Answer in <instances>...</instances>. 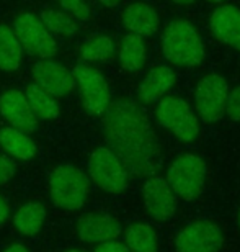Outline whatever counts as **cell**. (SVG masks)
Listing matches in <instances>:
<instances>
[{
	"instance_id": "1",
	"label": "cell",
	"mask_w": 240,
	"mask_h": 252,
	"mask_svg": "<svg viewBox=\"0 0 240 252\" xmlns=\"http://www.w3.org/2000/svg\"><path fill=\"white\" fill-rule=\"evenodd\" d=\"M102 117L105 138L124 169L136 177H152L160 146L147 115L131 100H116Z\"/></svg>"
},
{
	"instance_id": "2",
	"label": "cell",
	"mask_w": 240,
	"mask_h": 252,
	"mask_svg": "<svg viewBox=\"0 0 240 252\" xmlns=\"http://www.w3.org/2000/svg\"><path fill=\"white\" fill-rule=\"evenodd\" d=\"M165 59L178 67H196L204 61V44L198 30L187 20H173L162 33Z\"/></svg>"
},
{
	"instance_id": "3",
	"label": "cell",
	"mask_w": 240,
	"mask_h": 252,
	"mask_svg": "<svg viewBox=\"0 0 240 252\" xmlns=\"http://www.w3.org/2000/svg\"><path fill=\"white\" fill-rule=\"evenodd\" d=\"M90 193V179L76 165H59L49 179V196L57 208H82Z\"/></svg>"
},
{
	"instance_id": "4",
	"label": "cell",
	"mask_w": 240,
	"mask_h": 252,
	"mask_svg": "<svg viewBox=\"0 0 240 252\" xmlns=\"http://www.w3.org/2000/svg\"><path fill=\"white\" fill-rule=\"evenodd\" d=\"M156 117L157 122L182 143L188 144L198 139L201 131L199 118L187 100L173 95L160 98L156 108Z\"/></svg>"
},
{
	"instance_id": "5",
	"label": "cell",
	"mask_w": 240,
	"mask_h": 252,
	"mask_svg": "<svg viewBox=\"0 0 240 252\" xmlns=\"http://www.w3.org/2000/svg\"><path fill=\"white\" fill-rule=\"evenodd\" d=\"M208 179V167L201 158L194 154H183L170 164L167 182L175 195L185 201H191L201 195Z\"/></svg>"
},
{
	"instance_id": "6",
	"label": "cell",
	"mask_w": 240,
	"mask_h": 252,
	"mask_svg": "<svg viewBox=\"0 0 240 252\" xmlns=\"http://www.w3.org/2000/svg\"><path fill=\"white\" fill-rule=\"evenodd\" d=\"M88 179L108 193H121L128 187V170L109 148L100 146L88 158Z\"/></svg>"
},
{
	"instance_id": "7",
	"label": "cell",
	"mask_w": 240,
	"mask_h": 252,
	"mask_svg": "<svg viewBox=\"0 0 240 252\" xmlns=\"http://www.w3.org/2000/svg\"><path fill=\"white\" fill-rule=\"evenodd\" d=\"M13 32L17 34L23 51L38 59H53L57 53V41L54 34L44 27L41 18L33 13H23L15 20Z\"/></svg>"
},
{
	"instance_id": "8",
	"label": "cell",
	"mask_w": 240,
	"mask_h": 252,
	"mask_svg": "<svg viewBox=\"0 0 240 252\" xmlns=\"http://www.w3.org/2000/svg\"><path fill=\"white\" fill-rule=\"evenodd\" d=\"M229 95L227 80L219 74H208L199 79L194 94L196 115L204 123H216L226 115Z\"/></svg>"
},
{
	"instance_id": "9",
	"label": "cell",
	"mask_w": 240,
	"mask_h": 252,
	"mask_svg": "<svg viewBox=\"0 0 240 252\" xmlns=\"http://www.w3.org/2000/svg\"><path fill=\"white\" fill-rule=\"evenodd\" d=\"M72 72L76 77V87L80 92L85 110L90 115L102 117L111 103V92H109L107 79L103 77L100 70L87 64L76 65Z\"/></svg>"
},
{
	"instance_id": "10",
	"label": "cell",
	"mask_w": 240,
	"mask_h": 252,
	"mask_svg": "<svg viewBox=\"0 0 240 252\" xmlns=\"http://www.w3.org/2000/svg\"><path fill=\"white\" fill-rule=\"evenodd\" d=\"M224 244L222 231L208 220H196L183 226L175 236L177 252H219Z\"/></svg>"
},
{
	"instance_id": "11",
	"label": "cell",
	"mask_w": 240,
	"mask_h": 252,
	"mask_svg": "<svg viewBox=\"0 0 240 252\" xmlns=\"http://www.w3.org/2000/svg\"><path fill=\"white\" fill-rule=\"evenodd\" d=\"M31 75L34 85L46 90L54 97H62L76 89V77H74L72 70H69L61 63L51 61V59H39L33 65Z\"/></svg>"
},
{
	"instance_id": "12",
	"label": "cell",
	"mask_w": 240,
	"mask_h": 252,
	"mask_svg": "<svg viewBox=\"0 0 240 252\" xmlns=\"http://www.w3.org/2000/svg\"><path fill=\"white\" fill-rule=\"evenodd\" d=\"M144 205L147 213L157 221H167L177 211V195L165 177L152 175L144 185Z\"/></svg>"
},
{
	"instance_id": "13",
	"label": "cell",
	"mask_w": 240,
	"mask_h": 252,
	"mask_svg": "<svg viewBox=\"0 0 240 252\" xmlns=\"http://www.w3.org/2000/svg\"><path fill=\"white\" fill-rule=\"evenodd\" d=\"M0 115L15 129L23 133H33L36 129L39 118L33 113L25 92L22 90H8L0 97Z\"/></svg>"
},
{
	"instance_id": "14",
	"label": "cell",
	"mask_w": 240,
	"mask_h": 252,
	"mask_svg": "<svg viewBox=\"0 0 240 252\" xmlns=\"http://www.w3.org/2000/svg\"><path fill=\"white\" fill-rule=\"evenodd\" d=\"M79 238L90 244L114 241L121 233V224L107 213H88L77 223Z\"/></svg>"
},
{
	"instance_id": "15",
	"label": "cell",
	"mask_w": 240,
	"mask_h": 252,
	"mask_svg": "<svg viewBox=\"0 0 240 252\" xmlns=\"http://www.w3.org/2000/svg\"><path fill=\"white\" fill-rule=\"evenodd\" d=\"M123 27L129 33L137 34L141 38H147L156 34L160 28V17L157 10L146 2L129 3L121 13Z\"/></svg>"
},
{
	"instance_id": "16",
	"label": "cell",
	"mask_w": 240,
	"mask_h": 252,
	"mask_svg": "<svg viewBox=\"0 0 240 252\" xmlns=\"http://www.w3.org/2000/svg\"><path fill=\"white\" fill-rule=\"evenodd\" d=\"M209 25L219 41L240 53V8L236 5H222L213 12Z\"/></svg>"
},
{
	"instance_id": "17",
	"label": "cell",
	"mask_w": 240,
	"mask_h": 252,
	"mask_svg": "<svg viewBox=\"0 0 240 252\" xmlns=\"http://www.w3.org/2000/svg\"><path fill=\"white\" fill-rule=\"evenodd\" d=\"M175 84V72L168 65H157L149 72L142 82L139 84L137 97L144 103L159 102L165 97V94L173 87Z\"/></svg>"
},
{
	"instance_id": "18",
	"label": "cell",
	"mask_w": 240,
	"mask_h": 252,
	"mask_svg": "<svg viewBox=\"0 0 240 252\" xmlns=\"http://www.w3.org/2000/svg\"><path fill=\"white\" fill-rule=\"evenodd\" d=\"M118 58L123 69L128 72H136L144 67L147 61V48L144 43V38L137 34L128 33L121 38V41L116 46Z\"/></svg>"
},
{
	"instance_id": "19",
	"label": "cell",
	"mask_w": 240,
	"mask_h": 252,
	"mask_svg": "<svg viewBox=\"0 0 240 252\" xmlns=\"http://www.w3.org/2000/svg\"><path fill=\"white\" fill-rule=\"evenodd\" d=\"M0 148L8 156L20 160H28L36 154V144L29 138V134L12 126L0 128Z\"/></svg>"
},
{
	"instance_id": "20",
	"label": "cell",
	"mask_w": 240,
	"mask_h": 252,
	"mask_svg": "<svg viewBox=\"0 0 240 252\" xmlns=\"http://www.w3.org/2000/svg\"><path fill=\"white\" fill-rule=\"evenodd\" d=\"M23 61V48L13 28L0 23V70L13 72Z\"/></svg>"
},
{
	"instance_id": "21",
	"label": "cell",
	"mask_w": 240,
	"mask_h": 252,
	"mask_svg": "<svg viewBox=\"0 0 240 252\" xmlns=\"http://www.w3.org/2000/svg\"><path fill=\"white\" fill-rule=\"evenodd\" d=\"M25 97H27L29 107H31L33 113L41 120H56L61 113V107H59L57 100L54 95L48 94L46 90L39 89L38 85H28L25 90Z\"/></svg>"
},
{
	"instance_id": "22",
	"label": "cell",
	"mask_w": 240,
	"mask_h": 252,
	"mask_svg": "<svg viewBox=\"0 0 240 252\" xmlns=\"http://www.w3.org/2000/svg\"><path fill=\"white\" fill-rule=\"evenodd\" d=\"M44 220H46V210H44L43 205L27 203L15 213L13 224L22 234L34 236L41 231Z\"/></svg>"
},
{
	"instance_id": "23",
	"label": "cell",
	"mask_w": 240,
	"mask_h": 252,
	"mask_svg": "<svg viewBox=\"0 0 240 252\" xmlns=\"http://www.w3.org/2000/svg\"><path fill=\"white\" fill-rule=\"evenodd\" d=\"M116 53V44L108 34H97L80 48V58L87 63H107Z\"/></svg>"
},
{
	"instance_id": "24",
	"label": "cell",
	"mask_w": 240,
	"mask_h": 252,
	"mask_svg": "<svg viewBox=\"0 0 240 252\" xmlns=\"http://www.w3.org/2000/svg\"><path fill=\"white\" fill-rule=\"evenodd\" d=\"M126 248L129 252H157V234L149 224L136 223L126 231Z\"/></svg>"
},
{
	"instance_id": "25",
	"label": "cell",
	"mask_w": 240,
	"mask_h": 252,
	"mask_svg": "<svg viewBox=\"0 0 240 252\" xmlns=\"http://www.w3.org/2000/svg\"><path fill=\"white\" fill-rule=\"evenodd\" d=\"M39 18L44 23V27L49 30V33L54 34V36L74 38L79 33L77 20H74L71 15H67L62 10H44Z\"/></svg>"
},
{
	"instance_id": "26",
	"label": "cell",
	"mask_w": 240,
	"mask_h": 252,
	"mask_svg": "<svg viewBox=\"0 0 240 252\" xmlns=\"http://www.w3.org/2000/svg\"><path fill=\"white\" fill-rule=\"evenodd\" d=\"M62 12L71 15L77 22H88L92 18V8L87 0H59Z\"/></svg>"
},
{
	"instance_id": "27",
	"label": "cell",
	"mask_w": 240,
	"mask_h": 252,
	"mask_svg": "<svg viewBox=\"0 0 240 252\" xmlns=\"http://www.w3.org/2000/svg\"><path fill=\"white\" fill-rule=\"evenodd\" d=\"M226 115L232 122H240V85L229 90L226 102Z\"/></svg>"
},
{
	"instance_id": "28",
	"label": "cell",
	"mask_w": 240,
	"mask_h": 252,
	"mask_svg": "<svg viewBox=\"0 0 240 252\" xmlns=\"http://www.w3.org/2000/svg\"><path fill=\"white\" fill-rule=\"evenodd\" d=\"M15 175V162L8 156L0 154V187L7 185Z\"/></svg>"
},
{
	"instance_id": "29",
	"label": "cell",
	"mask_w": 240,
	"mask_h": 252,
	"mask_svg": "<svg viewBox=\"0 0 240 252\" xmlns=\"http://www.w3.org/2000/svg\"><path fill=\"white\" fill-rule=\"evenodd\" d=\"M95 252H129V249L124 244L116 243V241H108V243L100 244Z\"/></svg>"
},
{
	"instance_id": "30",
	"label": "cell",
	"mask_w": 240,
	"mask_h": 252,
	"mask_svg": "<svg viewBox=\"0 0 240 252\" xmlns=\"http://www.w3.org/2000/svg\"><path fill=\"white\" fill-rule=\"evenodd\" d=\"M8 216H10V208H8L7 201L0 196V224H2L3 221H7Z\"/></svg>"
},
{
	"instance_id": "31",
	"label": "cell",
	"mask_w": 240,
	"mask_h": 252,
	"mask_svg": "<svg viewBox=\"0 0 240 252\" xmlns=\"http://www.w3.org/2000/svg\"><path fill=\"white\" fill-rule=\"evenodd\" d=\"M5 252H28V249L23 248V246H20V244H13V246H10Z\"/></svg>"
},
{
	"instance_id": "32",
	"label": "cell",
	"mask_w": 240,
	"mask_h": 252,
	"mask_svg": "<svg viewBox=\"0 0 240 252\" xmlns=\"http://www.w3.org/2000/svg\"><path fill=\"white\" fill-rule=\"evenodd\" d=\"M100 3H103L105 7H116V5L121 2V0H98Z\"/></svg>"
},
{
	"instance_id": "33",
	"label": "cell",
	"mask_w": 240,
	"mask_h": 252,
	"mask_svg": "<svg viewBox=\"0 0 240 252\" xmlns=\"http://www.w3.org/2000/svg\"><path fill=\"white\" fill-rule=\"evenodd\" d=\"M173 3H177V5H191L194 3L196 0H172Z\"/></svg>"
},
{
	"instance_id": "34",
	"label": "cell",
	"mask_w": 240,
	"mask_h": 252,
	"mask_svg": "<svg viewBox=\"0 0 240 252\" xmlns=\"http://www.w3.org/2000/svg\"><path fill=\"white\" fill-rule=\"evenodd\" d=\"M208 2H211V3H222L224 0H208Z\"/></svg>"
},
{
	"instance_id": "35",
	"label": "cell",
	"mask_w": 240,
	"mask_h": 252,
	"mask_svg": "<svg viewBox=\"0 0 240 252\" xmlns=\"http://www.w3.org/2000/svg\"><path fill=\"white\" fill-rule=\"evenodd\" d=\"M237 221H239V228H240V210H239V215H237Z\"/></svg>"
},
{
	"instance_id": "36",
	"label": "cell",
	"mask_w": 240,
	"mask_h": 252,
	"mask_svg": "<svg viewBox=\"0 0 240 252\" xmlns=\"http://www.w3.org/2000/svg\"><path fill=\"white\" fill-rule=\"evenodd\" d=\"M67 252H85V251H79V249H72V251H67Z\"/></svg>"
}]
</instances>
